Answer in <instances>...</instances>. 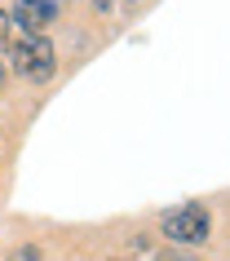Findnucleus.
Returning <instances> with one entry per match:
<instances>
[{
  "mask_svg": "<svg viewBox=\"0 0 230 261\" xmlns=\"http://www.w3.org/2000/svg\"><path fill=\"white\" fill-rule=\"evenodd\" d=\"M9 261H40V252H36V248H18Z\"/></svg>",
  "mask_w": 230,
  "mask_h": 261,
  "instance_id": "423d86ee",
  "label": "nucleus"
},
{
  "mask_svg": "<svg viewBox=\"0 0 230 261\" xmlns=\"http://www.w3.org/2000/svg\"><path fill=\"white\" fill-rule=\"evenodd\" d=\"M54 18H58V14H49V9H40V5H27V0H14V14H9V22H14V27L22 31V36H44Z\"/></svg>",
  "mask_w": 230,
  "mask_h": 261,
  "instance_id": "7ed1b4c3",
  "label": "nucleus"
},
{
  "mask_svg": "<svg viewBox=\"0 0 230 261\" xmlns=\"http://www.w3.org/2000/svg\"><path fill=\"white\" fill-rule=\"evenodd\" d=\"M9 27H14L9 14H0V49H9Z\"/></svg>",
  "mask_w": 230,
  "mask_h": 261,
  "instance_id": "39448f33",
  "label": "nucleus"
},
{
  "mask_svg": "<svg viewBox=\"0 0 230 261\" xmlns=\"http://www.w3.org/2000/svg\"><path fill=\"white\" fill-rule=\"evenodd\" d=\"M160 234L177 248H199L213 234V217H208L203 204H182V208H173V213L160 217Z\"/></svg>",
  "mask_w": 230,
  "mask_h": 261,
  "instance_id": "f03ea898",
  "label": "nucleus"
},
{
  "mask_svg": "<svg viewBox=\"0 0 230 261\" xmlns=\"http://www.w3.org/2000/svg\"><path fill=\"white\" fill-rule=\"evenodd\" d=\"M5 80H9V67H5V62H0V89H5Z\"/></svg>",
  "mask_w": 230,
  "mask_h": 261,
  "instance_id": "1a4fd4ad",
  "label": "nucleus"
},
{
  "mask_svg": "<svg viewBox=\"0 0 230 261\" xmlns=\"http://www.w3.org/2000/svg\"><path fill=\"white\" fill-rule=\"evenodd\" d=\"M160 261H199V257L186 252V248H168V252H160Z\"/></svg>",
  "mask_w": 230,
  "mask_h": 261,
  "instance_id": "20e7f679",
  "label": "nucleus"
},
{
  "mask_svg": "<svg viewBox=\"0 0 230 261\" xmlns=\"http://www.w3.org/2000/svg\"><path fill=\"white\" fill-rule=\"evenodd\" d=\"M93 9H97V14H111V9H115V0H93Z\"/></svg>",
  "mask_w": 230,
  "mask_h": 261,
  "instance_id": "6e6552de",
  "label": "nucleus"
},
{
  "mask_svg": "<svg viewBox=\"0 0 230 261\" xmlns=\"http://www.w3.org/2000/svg\"><path fill=\"white\" fill-rule=\"evenodd\" d=\"M9 67L27 84L54 80L58 54H54V44H49V36H18V40H9Z\"/></svg>",
  "mask_w": 230,
  "mask_h": 261,
  "instance_id": "f257e3e1",
  "label": "nucleus"
},
{
  "mask_svg": "<svg viewBox=\"0 0 230 261\" xmlns=\"http://www.w3.org/2000/svg\"><path fill=\"white\" fill-rule=\"evenodd\" d=\"M27 5H40V9H49V14H58V9H62V0H27Z\"/></svg>",
  "mask_w": 230,
  "mask_h": 261,
  "instance_id": "0eeeda50",
  "label": "nucleus"
}]
</instances>
